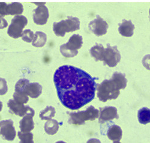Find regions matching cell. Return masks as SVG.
I'll return each mask as SVG.
<instances>
[{
    "instance_id": "ba28073f",
    "label": "cell",
    "mask_w": 150,
    "mask_h": 143,
    "mask_svg": "<svg viewBox=\"0 0 150 143\" xmlns=\"http://www.w3.org/2000/svg\"><path fill=\"white\" fill-rule=\"evenodd\" d=\"M16 135L13 121L9 119L0 122V136H1L4 139L13 141Z\"/></svg>"
},
{
    "instance_id": "5bb4252c",
    "label": "cell",
    "mask_w": 150,
    "mask_h": 143,
    "mask_svg": "<svg viewBox=\"0 0 150 143\" xmlns=\"http://www.w3.org/2000/svg\"><path fill=\"white\" fill-rule=\"evenodd\" d=\"M27 95L32 98H38L42 92V86L38 83H28L25 88Z\"/></svg>"
},
{
    "instance_id": "f546056e",
    "label": "cell",
    "mask_w": 150,
    "mask_h": 143,
    "mask_svg": "<svg viewBox=\"0 0 150 143\" xmlns=\"http://www.w3.org/2000/svg\"><path fill=\"white\" fill-rule=\"evenodd\" d=\"M2 108H3V103L1 101H0V112L1 111Z\"/></svg>"
},
{
    "instance_id": "30bf717a",
    "label": "cell",
    "mask_w": 150,
    "mask_h": 143,
    "mask_svg": "<svg viewBox=\"0 0 150 143\" xmlns=\"http://www.w3.org/2000/svg\"><path fill=\"white\" fill-rule=\"evenodd\" d=\"M88 27L91 31L97 36H102L106 34L108 24L100 16L97 15L96 19L90 22Z\"/></svg>"
},
{
    "instance_id": "ffe728a7",
    "label": "cell",
    "mask_w": 150,
    "mask_h": 143,
    "mask_svg": "<svg viewBox=\"0 0 150 143\" xmlns=\"http://www.w3.org/2000/svg\"><path fill=\"white\" fill-rule=\"evenodd\" d=\"M44 128L45 132L47 134L52 135L58 132L59 129V123L55 120L50 119L45 123Z\"/></svg>"
},
{
    "instance_id": "f1b7e54d",
    "label": "cell",
    "mask_w": 150,
    "mask_h": 143,
    "mask_svg": "<svg viewBox=\"0 0 150 143\" xmlns=\"http://www.w3.org/2000/svg\"><path fill=\"white\" fill-rule=\"evenodd\" d=\"M8 23L7 20L3 18L0 17V29H3L7 27Z\"/></svg>"
},
{
    "instance_id": "d6986e66",
    "label": "cell",
    "mask_w": 150,
    "mask_h": 143,
    "mask_svg": "<svg viewBox=\"0 0 150 143\" xmlns=\"http://www.w3.org/2000/svg\"><path fill=\"white\" fill-rule=\"evenodd\" d=\"M104 53L105 48L102 44H97L93 46L90 50V54L91 56L94 58L96 61H103Z\"/></svg>"
},
{
    "instance_id": "9a60e30c",
    "label": "cell",
    "mask_w": 150,
    "mask_h": 143,
    "mask_svg": "<svg viewBox=\"0 0 150 143\" xmlns=\"http://www.w3.org/2000/svg\"><path fill=\"white\" fill-rule=\"evenodd\" d=\"M33 117L31 114H26L23 116V118L19 122L21 132H29L34 129V123L33 119Z\"/></svg>"
},
{
    "instance_id": "7c38bea8",
    "label": "cell",
    "mask_w": 150,
    "mask_h": 143,
    "mask_svg": "<svg viewBox=\"0 0 150 143\" xmlns=\"http://www.w3.org/2000/svg\"><path fill=\"white\" fill-rule=\"evenodd\" d=\"M100 114L99 117V123H103L105 122L119 118L117 109L114 107H106L100 108Z\"/></svg>"
},
{
    "instance_id": "3957f363",
    "label": "cell",
    "mask_w": 150,
    "mask_h": 143,
    "mask_svg": "<svg viewBox=\"0 0 150 143\" xmlns=\"http://www.w3.org/2000/svg\"><path fill=\"white\" fill-rule=\"evenodd\" d=\"M79 28L80 21L76 17L70 16L67 18V19L55 22L53 25V31L55 34L60 37H64L66 32L77 31Z\"/></svg>"
},
{
    "instance_id": "484cf974",
    "label": "cell",
    "mask_w": 150,
    "mask_h": 143,
    "mask_svg": "<svg viewBox=\"0 0 150 143\" xmlns=\"http://www.w3.org/2000/svg\"><path fill=\"white\" fill-rule=\"evenodd\" d=\"M28 83H30V81L27 79H20L15 85V92L26 94L25 88L26 85Z\"/></svg>"
},
{
    "instance_id": "8992f818",
    "label": "cell",
    "mask_w": 150,
    "mask_h": 143,
    "mask_svg": "<svg viewBox=\"0 0 150 143\" xmlns=\"http://www.w3.org/2000/svg\"><path fill=\"white\" fill-rule=\"evenodd\" d=\"M28 23V20L26 17L22 15H18L15 16L11 20L7 34L13 38H18L22 36L23 29Z\"/></svg>"
},
{
    "instance_id": "44dd1931",
    "label": "cell",
    "mask_w": 150,
    "mask_h": 143,
    "mask_svg": "<svg viewBox=\"0 0 150 143\" xmlns=\"http://www.w3.org/2000/svg\"><path fill=\"white\" fill-rule=\"evenodd\" d=\"M138 120L140 123L146 125L150 122V110L148 108H142L139 110L138 114Z\"/></svg>"
},
{
    "instance_id": "6da1fadb",
    "label": "cell",
    "mask_w": 150,
    "mask_h": 143,
    "mask_svg": "<svg viewBox=\"0 0 150 143\" xmlns=\"http://www.w3.org/2000/svg\"><path fill=\"white\" fill-rule=\"evenodd\" d=\"M54 82L61 102L67 108L78 110L94 98V79L80 68L62 66L56 70Z\"/></svg>"
},
{
    "instance_id": "e0dca14e",
    "label": "cell",
    "mask_w": 150,
    "mask_h": 143,
    "mask_svg": "<svg viewBox=\"0 0 150 143\" xmlns=\"http://www.w3.org/2000/svg\"><path fill=\"white\" fill-rule=\"evenodd\" d=\"M23 11V7L20 3H11L6 4L5 8L6 16L21 15Z\"/></svg>"
},
{
    "instance_id": "4fadbf2b",
    "label": "cell",
    "mask_w": 150,
    "mask_h": 143,
    "mask_svg": "<svg viewBox=\"0 0 150 143\" xmlns=\"http://www.w3.org/2000/svg\"><path fill=\"white\" fill-rule=\"evenodd\" d=\"M134 26L130 20L124 19L121 23L119 24L118 31L124 37H130L133 35Z\"/></svg>"
},
{
    "instance_id": "5b68a950",
    "label": "cell",
    "mask_w": 150,
    "mask_h": 143,
    "mask_svg": "<svg viewBox=\"0 0 150 143\" xmlns=\"http://www.w3.org/2000/svg\"><path fill=\"white\" fill-rule=\"evenodd\" d=\"M98 117V110L90 106L85 111L70 113L69 122L71 124L81 125L87 120H94Z\"/></svg>"
},
{
    "instance_id": "ac0fdd59",
    "label": "cell",
    "mask_w": 150,
    "mask_h": 143,
    "mask_svg": "<svg viewBox=\"0 0 150 143\" xmlns=\"http://www.w3.org/2000/svg\"><path fill=\"white\" fill-rule=\"evenodd\" d=\"M47 41V36L44 32L37 31L35 32L33 40V46L35 47H43Z\"/></svg>"
},
{
    "instance_id": "2e32d148",
    "label": "cell",
    "mask_w": 150,
    "mask_h": 143,
    "mask_svg": "<svg viewBox=\"0 0 150 143\" xmlns=\"http://www.w3.org/2000/svg\"><path fill=\"white\" fill-rule=\"evenodd\" d=\"M122 129L120 126L115 125L110 126L109 128L107 133L109 139L114 142H120L122 138Z\"/></svg>"
},
{
    "instance_id": "9c48e42d",
    "label": "cell",
    "mask_w": 150,
    "mask_h": 143,
    "mask_svg": "<svg viewBox=\"0 0 150 143\" xmlns=\"http://www.w3.org/2000/svg\"><path fill=\"white\" fill-rule=\"evenodd\" d=\"M8 107L10 111L20 117H23L26 114H31L34 116V110L28 106H24L22 104L16 102L13 99H10L7 102Z\"/></svg>"
},
{
    "instance_id": "4316f807",
    "label": "cell",
    "mask_w": 150,
    "mask_h": 143,
    "mask_svg": "<svg viewBox=\"0 0 150 143\" xmlns=\"http://www.w3.org/2000/svg\"><path fill=\"white\" fill-rule=\"evenodd\" d=\"M34 34L32 31L30 30H26L23 31L22 34V40L27 43H31L33 42L34 38Z\"/></svg>"
},
{
    "instance_id": "cb8c5ba5",
    "label": "cell",
    "mask_w": 150,
    "mask_h": 143,
    "mask_svg": "<svg viewBox=\"0 0 150 143\" xmlns=\"http://www.w3.org/2000/svg\"><path fill=\"white\" fill-rule=\"evenodd\" d=\"M18 137L21 140L22 143H33V135L32 133L29 132H19L18 133Z\"/></svg>"
},
{
    "instance_id": "603a6c76",
    "label": "cell",
    "mask_w": 150,
    "mask_h": 143,
    "mask_svg": "<svg viewBox=\"0 0 150 143\" xmlns=\"http://www.w3.org/2000/svg\"><path fill=\"white\" fill-rule=\"evenodd\" d=\"M55 108L51 106H48L40 113L39 116L42 120H50L52 118H54L55 116Z\"/></svg>"
},
{
    "instance_id": "52a82bcc",
    "label": "cell",
    "mask_w": 150,
    "mask_h": 143,
    "mask_svg": "<svg viewBox=\"0 0 150 143\" xmlns=\"http://www.w3.org/2000/svg\"><path fill=\"white\" fill-rule=\"evenodd\" d=\"M121 58V54L117 46H110L108 44L107 48L105 49L103 61L109 67H115L120 62Z\"/></svg>"
},
{
    "instance_id": "83f0119b",
    "label": "cell",
    "mask_w": 150,
    "mask_h": 143,
    "mask_svg": "<svg viewBox=\"0 0 150 143\" xmlns=\"http://www.w3.org/2000/svg\"><path fill=\"white\" fill-rule=\"evenodd\" d=\"M8 91L7 82L4 79L0 78V95H5Z\"/></svg>"
},
{
    "instance_id": "277c9868",
    "label": "cell",
    "mask_w": 150,
    "mask_h": 143,
    "mask_svg": "<svg viewBox=\"0 0 150 143\" xmlns=\"http://www.w3.org/2000/svg\"><path fill=\"white\" fill-rule=\"evenodd\" d=\"M82 37L79 35L74 34L66 44L61 46L60 51L66 58H73L78 55V50L82 47Z\"/></svg>"
},
{
    "instance_id": "7a4b0ae2",
    "label": "cell",
    "mask_w": 150,
    "mask_h": 143,
    "mask_svg": "<svg viewBox=\"0 0 150 143\" xmlns=\"http://www.w3.org/2000/svg\"><path fill=\"white\" fill-rule=\"evenodd\" d=\"M120 89L112 79L105 80L97 86V97L100 101L106 102L110 99H115L120 95Z\"/></svg>"
},
{
    "instance_id": "d4e9b609",
    "label": "cell",
    "mask_w": 150,
    "mask_h": 143,
    "mask_svg": "<svg viewBox=\"0 0 150 143\" xmlns=\"http://www.w3.org/2000/svg\"><path fill=\"white\" fill-rule=\"evenodd\" d=\"M13 100L17 103L24 104L28 102L29 98L26 94L15 92L13 94Z\"/></svg>"
},
{
    "instance_id": "7402d4cb",
    "label": "cell",
    "mask_w": 150,
    "mask_h": 143,
    "mask_svg": "<svg viewBox=\"0 0 150 143\" xmlns=\"http://www.w3.org/2000/svg\"><path fill=\"white\" fill-rule=\"evenodd\" d=\"M112 79L115 82L120 89H124L127 86V80L123 74L116 72L112 75Z\"/></svg>"
},
{
    "instance_id": "8fae6325",
    "label": "cell",
    "mask_w": 150,
    "mask_h": 143,
    "mask_svg": "<svg viewBox=\"0 0 150 143\" xmlns=\"http://www.w3.org/2000/svg\"><path fill=\"white\" fill-rule=\"evenodd\" d=\"M49 17V10L44 5H40L34 10L33 20L35 24L39 25H45Z\"/></svg>"
}]
</instances>
